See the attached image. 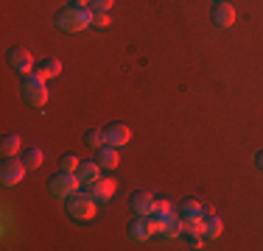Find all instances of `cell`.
Listing matches in <instances>:
<instances>
[{
    "mask_svg": "<svg viewBox=\"0 0 263 251\" xmlns=\"http://www.w3.org/2000/svg\"><path fill=\"white\" fill-rule=\"evenodd\" d=\"M92 9H81V6H73V9H65L59 17H56V25L65 34H81V31L92 28Z\"/></svg>",
    "mask_w": 263,
    "mask_h": 251,
    "instance_id": "cell-1",
    "label": "cell"
},
{
    "mask_svg": "<svg viewBox=\"0 0 263 251\" xmlns=\"http://www.w3.org/2000/svg\"><path fill=\"white\" fill-rule=\"evenodd\" d=\"M23 98H26V103L34 106V109H42V106L48 103V78L40 70L26 75V81H23Z\"/></svg>",
    "mask_w": 263,
    "mask_h": 251,
    "instance_id": "cell-2",
    "label": "cell"
},
{
    "mask_svg": "<svg viewBox=\"0 0 263 251\" xmlns=\"http://www.w3.org/2000/svg\"><path fill=\"white\" fill-rule=\"evenodd\" d=\"M96 210H98V201L90 196V190L76 193L73 198H67V215H70L73 221H79V223L92 221V218H96Z\"/></svg>",
    "mask_w": 263,
    "mask_h": 251,
    "instance_id": "cell-3",
    "label": "cell"
},
{
    "mask_svg": "<svg viewBox=\"0 0 263 251\" xmlns=\"http://www.w3.org/2000/svg\"><path fill=\"white\" fill-rule=\"evenodd\" d=\"M79 187H81V181H79V176L76 173H65V171H59L51 179V184H48V190H51V196L56 201H67V198H73L79 193Z\"/></svg>",
    "mask_w": 263,
    "mask_h": 251,
    "instance_id": "cell-4",
    "label": "cell"
},
{
    "mask_svg": "<svg viewBox=\"0 0 263 251\" xmlns=\"http://www.w3.org/2000/svg\"><path fill=\"white\" fill-rule=\"evenodd\" d=\"M26 171H28L26 162L6 159V162H3V168H0V181H3L6 187H14V184H20V181L26 179Z\"/></svg>",
    "mask_w": 263,
    "mask_h": 251,
    "instance_id": "cell-5",
    "label": "cell"
},
{
    "mask_svg": "<svg viewBox=\"0 0 263 251\" xmlns=\"http://www.w3.org/2000/svg\"><path fill=\"white\" fill-rule=\"evenodd\" d=\"M132 212H135L137 218L154 215V212H157V198H154L152 193H146V190L135 193V196H132Z\"/></svg>",
    "mask_w": 263,
    "mask_h": 251,
    "instance_id": "cell-6",
    "label": "cell"
},
{
    "mask_svg": "<svg viewBox=\"0 0 263 251\" xmlns=\"http://www.w3.org/2000/svg\"><path fill=\"white\" fill-rule=\"evenodd\" d=\"M9 65H11V70L20 73V75H31V73H34V59H31V53H28V50H23V48H14L9 53Z\"/></svg>",
    "mask_w": 263,
    "mask_h": 251,
    "instance_id": "cell-7",
    "label": "cell"
},
{
    "mask_svg": "<svg viewBox=\"0 0 263 251\" xmlns=\"http://www.w3.org/2000/svg\"><path fill=\"white\" fill-rule=\"evenodd\" d=\"M132 142V129L123 123H115L106 129V145H115V148H123Z\"/></svg>",
    "mask_w": 263,
    "mask_h": 251,
    "instance_id": "cell-8",
    "label": "cell"
},
{
    "mask_svg": "<svg viewBox=\"0 0 263 251\" xmlns=\"http://www.w3.org/2000/svg\"><path fill=\"white\" fill-rule=\"evenodd\" d=\"M101 171H104V168L98 165V162H81L79 171H76L79 181H81V187H87V190H90V187L96 184L98 179H101Z\"/></svg>",
    "mask_w": 263,
    "mask_h": 251,
    "instance_id": "cell-9",
    "label": "cell"
},
{
    "mask_svg": "<svg viewBox=\"0 0 263 251\" xmlns=\"http://www.w3.org/2000/svg\"><path fill=\"white\" fill-rule=\"evenodd\" d=\"M235 17H238V11H235V6H230V3H216V9H213V23H216L218 28H233Z\"/></svg>",
    "mask_w": 263,
    "mask_h": 251,
    "instance_id": "cell-10",
    "label": "cell"
},
{
    "mask_svg": "<svg viewBox=\"0 0 263 251\" xmlns=\"http://www.w3.org/2000/svg\"><path fill=\"white\" fill-rule=\"evenodd\" d=\"M115 190H118V181L115 179H104V176H101V179L90 187V196L96 198L98 204H104V201H109L112 196H115Z\"/></svg>",
    "mask_w": 263,
    "mask_h": 251,
    "instance_id": "cell-11",
    "label": "cell"
},
{
    "mask_svg": "<svg viewBox=\"0 0 263 251\" xmlns=\"http://www.w3.org/2000/svg\"><path fill=\"white\" fill-rule=\"evenodd\" d=\"M179 235H185V221L179 215H165V226H162V237L165 240H177Z\"/></svg>",
    "mask_w": 263,
    "mask_h": 251,
    "instance_id": "cell-12",
    "label": "cell"
},
{
    "mask_svg": "<svg viewBox=\"0 0 263 251\" xmlns=\"http://www.w3.org/2000/svg\"><path fill=\"white\" fill-rule=\"evenodd\" d=\"M98 165L106 168V171H112V168L121 165V154H118L115 145H101L98 148Z\"/></svg>",
    "mask_w": 263,
    "mask_h": 251,
    "instance_id": "cell-13",
    "label": "cell"
},
{
    "mask_svg": "<svg viewBox=\"0 0 263 251\" xmlns=\"http://www.w3.org/2000/svg\"><path fill=\"white\" fill-rule=\"evenodd\" d=\"M129 237H132L135 243L148 240V237H152V226H148V218H137V221L132 223V229H129Z\"/></svg>",
    "mask_w": 263,
    "mask_h": 251,
    "instance_id": "cell-14",
    "label": "cell"
},
{
    "mask_svg": "<svg viewBox=\"0 0 263 251\" xmlns=\"http://www.w3.org/2000/svg\"><path fill=\"white\" fill-rule=\"evenodd\" d=\"M185 221V235L187 237H204V218H182Z\"/></svg>",
    "mask_w": 263,
    "mask_h": 251,
    "instance_id": "cell-15",
    "label": "cell"
},
{
    "mask_svg": "<svg viewBox=\"0 0 263 251\" xmlns=\"http://www.w3.org/2000/svg\"><path fill=\"white\" fill-rule=\"evenodd\" d=\"M20 145H23V142H20V137H17V134H11V137H6V140L0 142V154H3L6 159H11V156H17V151H20Z\"/></svg>",
    "mask_w": 263,
    "mask_h": 251,
    "instance_id": "cell-16",
    "label": "cell"
},
{
    "mask_svg": "<svg viewBox=\"0 0 263 251\" xmlns=\"http://www.w3.org/2000/svg\"><path fill=\"white\" fill-rule=\"evenodd\" d=\"M40 73L45 75V78H56V75H62V61H59V59H45V61H40Z\"/></svg>",
    "mask_w": 263,
    "mask_h": 251,
    "instance_id": "cell-17",
    "label": "cell"
},
{
    "mask_svg": "<svg viewBox=\"0 0 263 251\" xmlns=\"http://www.w3.org/2000/svg\"><path fill=\"white\" fill-rule=\"evenodd\" d=\"M221 232H224L221 218H208V221H204V237H208V240H216Z\"/></svg>",
    "mask_w": 263,
    "mask_h": 251,
    "instance_id": "cell-18",
    "label": "cell"
},
{
    "mask_svg": "<svg viewBox=\"0 0 263 251\" xmlns=\"http://www.w3.org/2000/svg\"><path fill=\"white\" fill-rule=\"evenodd\" d=\"M79 165H81V162H79V156H76V154H65V156H62V162H59V171H65V173H76V171H79Z\"/></svg>",
    "mask_w": 263,
    "mask_h": 251,
    "instance_id": "cell-19",
    "label": "cell"
},
{
    "mask_svg": "<svg viewBox=\"0 0 263 251\" xmlns=\"http://www.w3.org/2000/svg\"><path fill=\"white\" fill-rule=\"evenodd\" d=\"M202 201H185V204H182V218H199V215H202Z\"/></svg>",
    "mask_w": 263,
    "mask_h": 251,
    "instance_id": "cell-20",
    "label": "cell"
},
{
    "mask_svg": "<svg viewBox=\"0 0 263 251\" xmlns=\"http://www.w3.org/2000/svg\"><path fill=\"white\" fill-rule=\"evenodd\" d=\"M87 142H90L92 148H101V145H106V129H92L90 134H87Z\"/></svg>",
    "mask_w": 263,
    "mask_h": 251,
    "instance_id": "cell-21",
    "label": "cell"
},
{
    "mask_svg": "<svg viewBox=\"0 0 263 251\" xmlns=\"http://www.w3.org/2000/svg\"><path fill=\"white\" fill-rule=\"evenodd\" d=\"M109 11H96L92 14V28H98V31H104V28H109Z\"/></svg>",
    "mask_w": 263,
    "mask_h": 251,
    "instance_id": "cell-22",
    "label": "cell"
},
{
    "mask_svg": "<svg viewBox=\"0 0 263 251\" xmlns=\"http://www.w3.org/2000/svg\"><path fill=\"white\" fill-rule=\"evenodd\" d=\"M42 159H45V156H42V151H40V148H31L28 156H26V165L31 168V171H34V168L42 165Z\"/></svg>",
    "mask_w": 263,
    "mask_h": 251,
    "instance_id": "cell-23",
    "label": "cell"
},
{
    "mask_svg": "<svg viewBox=\"0 0 263 251\" xmlns=\"http://www.w3.org/2000/svg\"><path fill=\"white\" fill-rule=\"evenodd\" d=\"M148 226H152V235H162V226H165V218L162 215H148Z\"/></svg>",
    "mask_w": 263,
    "mask_h": 251,
    "instance_id": "cell-24",
    "label": "cell"
},
{
    "mask_svg": "<svg viewBox=\"0 0 263 251\" xmlns=\"http://www.w3.org/2000/svg\"><path fill=\"white\" fill-rule=\"evenodd\" d=\"M112 3H115V0H92L90 9H92V11H109Z\"/></svg>",
    "mask_w": 263,
    "mask_h": 251,
    "instance_id": "cell-25",
    "label": "cell"
},
{
    "mask_svg": "<svg viewBox=\"0 0 263 251\" xmlns=\"http://www.w3.org/2000/svg\"><path fill=\"white\" fill-rule=\"evenodd\" d=\"M171 212H174V204H171V201H157V215L165 218V215H171Z\"/></svg>",
    "mask_w": 263,
    "mask_h": 251,
    "instance_id": "cell-26",
    "label": "cell"
},
{
    "mask_svg": "<svg viewBox=\"0 0 263 251\" xmlns=\"http://www.w3.org/2000/svg\"><path fill=\"white\" fill-rule=\"evenodd\" d=\"M191 248H204V240L202 237H191Z\"/></svg>",
    "mask_w": 263,
    "mask_h": 251,
    "instance_id": "cell-27",
    "label": "cell"
},
{
    "mask_svg": "<svg viewBox=\"0 0 263 251\" xmlns=\"http://www.w3.org/2000/svg\"><path fill=\"white\" fill-rule=\"evenodd\" d=\"M70 3H73V6H81V9H87V6L92 3V0H70Z\"/></svg>",
    "mask_w": 263,
    "mask_h": 251,
    "instance_id": "cell-28",
    "label": "cell"
},
{
    "mask_svg": "<svg viewBox=\"0 0 263 251\" xmlns=\"http://www.w3.org/2000/svg\"><path fill=\"white\" fill-rule=\"evenodd\" d=\"M255 165H258L260 171H263V151H260V154H258V159H255Z\"/></svg>",
    "mask_w": 263,
    "mask_h": 251,
    "instance_id": "cell-29",
    "label": "cell"
},
{
    "mask_svg": "<svg viewBox=\"0 0 263 251\" xmlns=\"http://www.w3.org/2000/svg\"><path fill=\"white\" fill-rule=\"evenodd\" d=\"M216 3H224V0H216Z\"/></svg>",
    "mask_w": 263,
    "mask_h": 251,
    "instance_id": "cell-30",
    "label": "cell"
}]
</instances>
